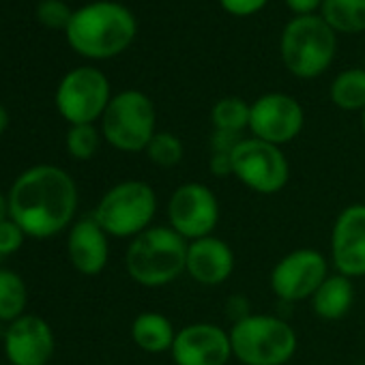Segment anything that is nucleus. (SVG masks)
Here are the masks:
<instances>
[{
  "instance_id": "72a5a7b5",
  "label": "nucleus",
  "mask_w": 365,
  "mask_h": 365,
  "mask_svg": "<svg viewBox=\"0 0 365 365\" xmlns=\"http://www.w3.org/2000/svg\"><path fill=\"white\" fill-rule=\"evenodd\" d=\"M361 125H363V131H365V110H363V114H361Z\"/></svg>"
},
{
  "instance_id": "412c9836",
  "label": "nucleus",
  "mask_w": 365,
  "mask_h": 365,
  "mask_svg": "<svg viewBox=\"0 0 365 365\" xmlns=\"http://www.w3.org/2000/svg\"><path fill=\"white\" fill-rule=\"evenodd\" d=\"M331 101L346 112L365 110V69L352 67L335 76L329 88Z\"/></svg>"
},
{
  "instance_id": "6e6552de",
  "label": "nucleus",
  "mask_w": 365,
  "mask_h": 365,
  "mask_svg": "<svg viewBox=\"0 0 365 365\" xmlns=\"http://www.w3.org/2000/svg\"><path fill=\"white\" fill-rule=\"evenodd\" d=\"M112 97L106 73L97 67L84 65L63 76L54 103L69 125H95V120H101Z\"/></svg>"
},
{
  "instance_id": "b1692460",
  "label": "nucleus",
  "mask_w": 365,
  "mask_h": 365,
  "mask_svg": "<svg viewBox=\"0 0 365 365\" xmlns=\"http://www.w3.org/2000/svg\"><path fill=\"white\" fill-rule=\"evenodd\" d=\"M146 155H148L150 163H155L159 168H174L182 161L185 146H182L178 135H174L170 131H157L146 146Z\"/></svg>"
},
{
  "instance_id": "473e14b6",
  "label": "nucleus",
  "mask_w": 365,
  "mask_h": 365,
  "mask_svg": "<svg viewBox=\"0 0 365 365\" xmlns=\"http://www.w3.org/2000/svg\"><path fill=\"white\" fill-rule=\"evenodd\" d=\"M7 217H9V202L3 194H0V224H3Z\"/></svg>"
},
{
  "instance_id": "7ed1b4c3",
  "label": "nucleus",
  "mask_w": 365,
  "mask_h": 365,
  "mask_svg": "<svg viewBox=\"0 0 365 365\" xmlns=\"http://www.w3.org/2000/svg\"><path fill=\"white\" fill-rule=\"evenodd\" d=\"M187 241L170 226H150L131 239L125 254L129 277L144 288H161L185 273Z\"/></svg>"
},
{
  "instance_id": "0eeeda50",
  "label": "nucleus",
  "mask_w": 365,
  "mask_h": 365,
  "mask_svg": "<svg viewBox=\"0 0 365 365\" xmlns=\"http://www.w3.org/2000/svg\"><path fill=\"white\" fill-rule=\"evenodd\" d=\"M157 133V110L148 95L129 88L112 97L101 116L103 140L123 153L146 150Z\"/></svg>"
},
{
  "instance_id": "4be33fe9",
  "label": "nucleus",
  "mask_w": 365,
  "mask_h": 365,
  "mask_svg": "<svg viewBox=\"0 0 365 365\" xmlns=\"http://www.w3.org/2000/svg\"><path fill=\"white\" fill-rule=\"evenodd\" d=\"M29 305V288L24 279L11 271L0 269V320L14 322L24 316Z\"/></svg>"
},
{
  "instance_id": "ddd939ff",
  "label": "nucleus",
  "mask_w": 365,
  "mask_h": 365,
  "mask_svg": "<svg viewBox=\"0 0 365 365\" xmlns=\"http://www.w3.org/2000/svg\"><path fill=\"white\" fill-rule=\"evenodd\" d=\"M174 365H226L232 359L230 333L213 322H194L176 331Z\"/></svg>"
},
{
  "instance_id": "2eb2a0df",
  "label": "nucleus",
  "mask_w": 365,
  "mask_h": 365,
  "mask_svg": "<svg viewBox=\"0 0 365 365\" xmlns=\"http://www.w3.org/2000/svg\"><path fill=\"white\" fill-rule=\"evenodd\" d=\"M3 346L9 365H48L54 354V333L43 318L24 314L9 322Z\"/></svg>"
},
{
  "instance_id": "a878e982",
  "label": "nucleus",
  "mask_w": 365,
  "mask_h": 365,
  "mask_svg": "<svg viewBox=\"0 0 365 365\" xmlns=\"http://www.w3.org/2000/svg\"><path fill=\"white\" fill-rule=\"evenodd\" d=\"M73 18V9L63 0H41L37 5V20L50 31H67Z\"/></svg>"
},
{
  "instance_id": "a211bd4d",
  "label": "nucleus",
  "mask_w": 365,
  "mask_h": 365,
  "mask_svg": "<svg viewBox=\"0 0 365 365\" xmlns=\"http://www.w3.org/2000/svg\"><path fill=\"white\" fill-rule=\"evenodd\" d=\"M354 303L352 279L339 273L327 275L312 297V307L322 320H341Z\"/></svg>"
},
{
  "instance_id": "dca6fc26",
  "label": "nucleus",
  "mask_w": 365,
  "mask_h": 365,
  "mask_svg": "<svg viewBox=\"0 0 365 365\" xmlns=\"http://www.w3.org/2000/svg\"><path fill=\"white\" fill-rule=\"evenodd\" d=\"M67 254L73 269L82 275H99L110 258L108 232L97 224V220L82 217L73 222L67 237Z\"/></svg>"
},
{
  "instance_id": "aec40b11",
  "label": "nucleus",
  "mask_w": 365,
  "mask_h": 365,
  "mask_svg": "<svg viewBox=\"0 0 365 365\" xmlns=\"http://www.w3.org/2000/svg\"><path fill=\"white\" fill-rule=\"evenodd\" d=\"M320 18L335 31L356 35L365 31V0H324Z\"/></svg>"
},
{
  "instance_id": "5701e85b",
  "label": "nucleus",
  "mask_w": 365,
  "mask_h": 365,
  "mask_svg": "<svg viewBox=\"0 0 365 365\" xmlns=\"http://www.w3.org/2000/svg\"><path fill=\"white\" fill-rule=\"evenodd\" d=\"M250 112L252 103L243 101L241 97H222L211 110V120L217 131L241 135L243 129H250Z\"/></svg>"
},
{
  "instance_id": "1a4fd4ad",
  "label": "nucleus",
  "mask_w": 365,
  "mask_h": 365,
  "mask_svg": "<svg viewBox=\"0 0 365 365\" xmlns=\"http://www.w3.org/2000/svg\"><path fill=\"white\" fill-rule=\"evenodd\" d=\"M232 176L260 196H273L288 185L290 163L282 146L243 138L232 150Z\"/></svg>"
},
{
  "instance_id": "2f4dec72",
  "label": "nucleus",
  "mask_w": 365,
  "mask_h": 365,
  "mask_svg": "<svg viewBox=\"0 0 365 365\" xmlns=\"http://www.w3.org/2000/svg\"><path fill=\"white\" fill-rule=\"evenodd\" d=\"M9 127V112L5 106H0V135H3Z\"/></svg>"
},
{
  "instance_id": "7c9ffc66",
  "label": "nucleus",
  "mask_w": 365,
  "mask_h": 365,
  "mask_svg": "<svg viewBox=\"0 0 365 365\" xmlns=\"http://www.w3.org/2000/svg\"><path fill=\"white\" fill-rule=\"evenodd\" d=\"M284 3L294 16H314L316 11H320L324 0H284Z\"/></svg>"
},
{
  "instance_id": "39448f33",
  "label": "nucleus",
  "mask_w": 365,
  "mask_h": 365,
  "mask_svg": "<svg viewBox=\"0 0 365 365\" xmlns=\"http://www.w3.org/2000/svg\"><path fill=\"white\" fill-rule=\"evenodd\" d=\"M232 356L243 365H286L297 352L294 329L269 314H250L232 324Z\"/></svg>"
},
{
  "instance_id": "cd10ccee",
  "label": "nucleus",
  "mask_w": 365,
  "mask_h": 365,
  "mask_svg": "<svg viewBox=\"0 0 365 365\" xmlns=\"http://www.w3.org/2000/svg\"><path fill=\"white\" fill-rule=\"evenodd\" d=\"M267 3L269 0H220V7L235 18H250L262 11Z\"/></svg>"
},
{
  "instance_id": "9b49d317",
  "label": "nucleus",
  "mask_w": 365,
  "mask_h": 365,
  "mask_svg": "<svg viewBox=\"0 0 365 365\" xmlns=\"http://www.w3.org/2000/svg\"><path fill=\"white\" fill-rule=\"evenodd\" d=\"M329 275V262L322 252L301 247L286 254L271 271L269 284L277 299L297 303L312 299Z\"/></svg>"
},
{
  "instance_id": "c756f323",
  "label": "nucleus",
  "mask_w": 365,
  "mask_h": 365,
  "mask_svg": "<svg viewBox=\"0 0 365 365\" xmlns=\"http://www.w3.org/2000/svg\"><path fill=\"white\" fill-rule=\"evenodd\" d=\"M209 170H211L217 178L232 176V153H211Z\"/></svg>"
},
{
  "instance_id": "f8f14e48",
  "label": "nucleus",
  "mask_w": 365,
  "mask_h": 365,
  "mask_svg": "<svg viewBox=\"0 0 365 365\" xmlns=\"http://www.w3.org/2000/svg\"><path fill=\"white\" fill-rule=\"evenodd\" d=\"M305 125L301 103L286 93H267L252 103L250 131L256 140L284 146L292 142Z\"/></svg>"
},
{
  "instance_id": "f704fd0d",
  "label": "nucleus",
  "mask_w": 365,
  "mask_h": 365,
  "mask_svg": "<svg viewBox=\"0 0 365 365\" xmlns=\"http://www.w3.org/2000/svg\"><path fill=\"white\" fill-rule=\"evenodd\" d=\"M7 365H9V363H7Z\"/></svg>"
},
{
  "instance_id": "6ab92c4d",
  "label": "nucleus",
  "mask_w": 365,
  "mask_h": 365,
  "mask_svg": "<svg viewBox=\"0 0 365 365\" xmlns=\"http://www.w3.org/2000/svg\"><path fill=\"white\" fill-rule=\"evenodd\" d=\"M176 331L168 316L159 312H142L131 322V339L133 344L148 352V354H161L170 352L174 344Z\"/></svg>"
},
{
  "instance_id": "9d476101",
  "label": "nucleus",
  "mask_w": 365,
  "mask_h": 365,
  "mask_svg": "<svg viewBox=\"0 0 365 365\" xmlns=\"http://www.w3.org/2000/svg\"><path fill=\"white\" fill-rule=\"evenodd\" d=\"M168 226L187 243L211 237L220 224V200L205 182H182L168 200Z\"/></svg>"
},
{
  "instance_id": "bb28decb",
  "label": "nucleus",
  "mask_w": 365,
  "mask_h": 365,
  "mask_svg": "<svg viewBox=\"0 0 365 365\" xmlns=\"http://www.w3.org/2000/svg\"><path fill=\"white\" fill-rule=\"evenodd\" d=\"M26 241V232L11 220L7 217L3 224H0V258L16 254Z\"/></svg>"
},
{
  "instance_id": "423d86ee",
  "label": "nucleus",
  "mask_w": 365,
  "mask_h": 365,
  "mask_svg": "<svg viewBox=\"0 0 365 365\" xmlns=\"http://www.w3.org/2000/svg\"><path fill=\"white\" fill-rule=\"evenodd\" d=\"M155 215L157 194L144 180L116 182L101 196L93 213L108 237L116 239H135L153 226Z\"/></svg>"
},
{
  "instance_id": "4468645a",
  "label": "nucleus",
  "mask_w": 365,
  "mask_h": 365,
  "mask_svg": "<svg viewBox=\"0 0 365 365\" xmlns=\"http://www.w3.org/2000/svg\"><path fill=\"white\" fill-rule=\"evenodd\" d=\"M331 260L339 275L365 277V202L346 207L331 228Z\"/></svg>"
},
{
  "instance_id": "c85d7f7f",
  "label": "nucleus",
  "mask_w": 365,
  "mask_h": 365,
  "mask_svg": "<svg viewBox=\"0 0 365 365\" xmlns=\"http://www.w3.org/2000/svg\"><path fill=\"white\" fill-rule=\"evenodd\" d=\"M243 138L239 133H228V131H213L211 138V153H232L237 148V144Z\"/></svg>"
},
{
  "instance_id": "20e7f679",
  "label": "nucleus",
  "mask_w": 365,
  "mask_h": 365,
  "mask_svg": "<svg viewBox=\"0 0 365 365\" xmlns=\"http://www.w3.org/2000/svg\"><path fill=\"white\" fill-rule=\"evenodd\" d=\"M335 50V31L320 18V14L294 16L284 26L279 41L282 61L286 69L301 80H314L322 76L333 63Z\"/></svg>"
},
{
  "instance_id": "393cba45",
  "label": "nucleus",
  "mask_w": 365,
  "mask_h": 365,
  "mask_svg": "<svg viewBox=\"0 0 365 365\" xmlns=\"http://www.w3.org/2000/svg\"><path fill=\"white\" fill-rule=\"evenodd\" d=\"M101 129L95 125H69L67 131V153L78 161H88L97 155L101 144Z\"/></svg>"
},
{
  "instance_id": "f3484780",
  "label": "nucleus",
  "mask_w": 365,
  "mask_h": 365,
  "mask_svg": "<svg viewBox=\"0 0 365 365\" xmlns=\"http://www.w3.org/2000/svg\"><path fill=\"white\" fill-rule=\"evenodd\" d=\"M235 271V252L232 247L211 235L187 245V264L185 273L202 284V286H220L224 284Z\"/></svg>"
},
{
  "instance_id": "f03ea898",
  "label": "nucleus",
  "mask_w": 365,
  "mask_h": 365,
  "mask_svg": "<svg viewBox=\"0 0 365 365\" xmlns=\"http://www.w3.org/2000/svg\"><path fill=\"white\" fill-rule=\"evenodd\" d=\"M138 35V20L129 7L114 0H95L80 9L65 31L73 52L91 61H106L123 54Z\"/></svg>"
},
{
  "instance_id": "f257e3e1",
  "label": "nucleus",
  "mask_w": 365,
  "mask_h": 365,
  "mask_svg": "<svg viewBox=\"0 0 365 365\" xmlns=\"http://www.w3.org/2000/svg\"><path fill=\"white\" fill-rule=\"evenodd\" d=\"M9 217L33 239H50L73 226L78 185L58 165L41 163L24 170L7 196Z\"/></svg>"
}]
</instances>
